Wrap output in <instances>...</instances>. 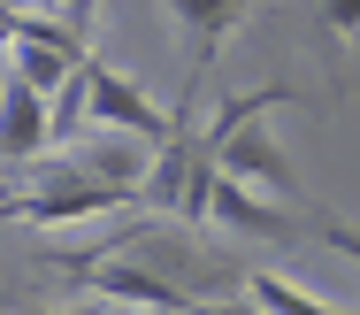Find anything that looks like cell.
I'll return each instance as SVG.
<instances>
[{
  "instance_id": "12",
  "label": "cell",
  "mask_w": 360,
  "mask_h": 315,
  "mask_svg": "<svg viewBox=\"0 0 360 315\" xmlns=\"http://www.w3.org/2000/svg\"><path fill=\"white\" fill-rule=\"evenodd\" d=\"M31 8H39V16H62V8H70V0H31Z\"/></svg>"
},
{
  "instance_id": "4",
  "label": "cell",
  "mask_w": 360,
  "mask_h": 315,
  "mask_svg": "<svg viewBox=\"0 0 360 315\" xmlns=\"http://www.w3.org/2000/svg\"><path fill=\"white\" fill-rule=\"evenodd\" d=\"M215 161H222V177H238V185H253V192H269V200H291V208H299V169H291V154L269 139L261 116L238 123V131L215 147Z\"/></svg>"
},
{
  "instance_id": "9",
  "label": "cell",
  "mask_w": 360,
  "mask_h": 315,
  "mask_svg": "<svg viewBox=\"0 0 360 315\" xmlns=\"http://www.w3.org/2000/svg\"><path fill=\"white\" fill-rule=\"evenodd\" d=\"M322 23L330 39H360V0H322Z\"/></svg>"
},
{
  "instance_id": "6",
  "label": "cell",
  "mask_w": 360,
  "mask_h": 315,
  "mask_svg": "<svg viewBox=\"0 0 360 315\" xmlns=\"http://www.w3.org/2000/svg\"><path fill=\"white\" fill-rule=\"evenodd\" d=\"M245 8H253V0H169V16H176V23H184V39H192V85L207 78L215 47L245 23Z\"/></svg>"
},
{
  "instance_id": "11",
  "label": "cell",
  "mask_w": 360,
  "mask_h": 315,
  "mask_svg": "<svg viewBox=\"0 0 360 315\" xmlns=\"http://www.w3.org/2000/svg\"><path fill=\"white\" fill-rule=\"evenodd\" d=\"M39 315H46V308H39ZM54 315H123V308H54Z\"/></svg>"
},
{
  "instance_id": "3",
  "label": "cell",
  "mask_w": 360,
  "mask_h": 315,
  "mask_svg": "<svg viewBox=\"0 0 360 315\" xmlns=\"http://www.w3.org/2000/svg\"><path fill=\"white\" fill-rule=\"evenodd\" d=\"M54 269L77 277L100 308H153V315H192V300L169 285V277H153L139 261H123V254H54Z\"/></svg>"
},
{
  "instance_id": "2",
  "label": "cell",
  "mask_w": 360,
  "mask_h": 315,
  "mask_svg": "<svg viewBox=\"0 0 360 315\" xmlns=\"http://www.w3.org/2000/svg\"><path fill=\"white\" fill-rule=\"evenodd\" d=\"M123 208H139V192H123V185H108V177H92V169H77V161H54L46 169V185H31V192H0V223H92V216H123Z\"/></svg>"
},
{
  "instance_id": "8",
  "label": "cell",
  "mask_w": 360,
  "mask_h": 315,
  "mask_svg": "<svg viewBox=\"0 0 360 315\" xmlns=\"http://www.w3.org/2000/svg\"><path fill=\"white\" fill-rule=\"evenodd\" d=\"M8 70L31 85V92H46V100H54V92H62L84 62H77V54H54V47H8Z\"/></svg>"
},
{
  "instance_id": "10",
  "label": "cell",
  "mask_w": 360,
  "mask_h": 315,
  "mask_svg": "<svg viewBox=\"0 0 360 315\" xmlns=\"http://www.w3.org/2000/svg\"><path fill=\"white\" fill-rule=\"evenodd\" d=\"M192 315H261V308H253V300H200Z\"/></svg>"
},
{
  "instance_id": "7",
  "label": "cell",
  "mask_w": 360,
  "mask_h": 315,
  "mask_svg": "<svg viewBox=\"0 0 360 315\" xmlns=\"http://www.w3.org/2000/svg\"><path fill=\"white\" fill-rule=\"evenodd\" d=\"M245 300L261 315H345V308H330L322 292H307L299 277H284V269H253L245 277Z\"/></svg>"
},
{
  "instance_id": "5",
  "label": "cell",
  "mask_w": 360,
  "mask_h": 315,
  "mask_svg": "<svg viewBox=\"0 0 360 315\" xmlns=\"http://www.w3.org/2000/svg\"><path fill=\"white\" fill-rule=\"evenodd\" d=\"M54 147V100L46 92H31V85L0 78V169H31V161Z\"/></svg>"
},
{
  "instance_id": "1",
  "label": "cell",
  "mask_w": 360,
  "mask_h": 315,
  "mask_svg": "<svg viewBox=\"0 0 360 315\" xmlns=\"http://www.w3.org/2000/svg\"><path fill=\"white\" fill-rule=\"evenodd\" d=\"M84 254H123V261H139L153 277H169L192 308H200V300H222L230 285L253 277V269H238L230 254H215L192 223H169V216H139V223H123L108 246H84Z\"/></svg>"
}]
</instances>
